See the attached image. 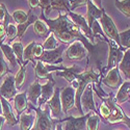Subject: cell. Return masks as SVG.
Segmentation results:
<instances>
[{"mask_svg":"<svg viewBox=\"0 0 130 130\" xmlns=\"http://www.w3.org/2000/svg\"><path fill=\"white\" fill-rule=\"evenodd\" d=\"M98 21H99V23H100V25H101V27H102V30H103V32H104V35H105L107 38H109L110 40L115 41L119 46H121V44H120V38H119L118 28H117L115 22L112 21V19L105 13V10H104L103 14H102V17H101ZM121 47H122V46H121Z\"/></svg>","mask_w":130,"mask_h":130,"instance_id":"8992f818","label":"cell"},{"mask_svg":"<svg viewBox=\"0 0 130 130\" xmlns=\"http://www.w3.org/2000/svg\"><path fill=\"white\" fill-rule=\"evenodd\" d=\"M129 93H130V81H125L121 84L120 88H119V91L115 97L116 103L121 105V104L125 103L126 101H128L130 99Z\"/></svg>","mask_w":130,"mask_h":130,"instance_id":"44dd1931","label":"cell"},{"mask_svg":"<svg viewBox=\"0 0 130 130\" xmlns=\"http://www.w3.org/2000/svg\"><path fill=\"white\" fill-rule=\"evenodd\" d=\"M107 72L108 73L103 78L102 82L110 89H119L121 86V84L123 83V80H122V77L120 75V71H119L118 67H115Z\"/></svg>","mask_w":130,"mask_h":130,"instance_id":"9a60e30c","label":"cell"},{"mask_svg":"<svg viewBox=\"0 0 130 130\" xmlns=\"http://www.w3.org/2000/svg\"><path fill=\"white\" fill-rule=\"evenodd\" d=\"M68 16L70 17V19L73 21V22L79 27V29L82 31V34H83L86 38H88L89 40H91L92 43L94 44V39H95V38H94V36H93V32H92L91 27L88 25L86 19H85L83 16H81V15H79V14H76V13H74V12H69V13H68Z\"/></svg>","mask_w":130,"mask_h":130,"instance_id":"4fadbf2b","label":"cell"},{"mask_svg":"<svg viewBox=\"0 0 130 130\" xmlns=\"http://www.w3.org/2000/svg\"><path fill=\"white\" fill-rule=\"evenodd\" d=\"M119 38H120V44L122 47L130 49V28L122 31V32H119Z\"/></svg>","mask_w":130,"mask_h":130,"instance_id":"d590c367","label":"cell"},{"mask_svg":"<svg viewBox=\"0 0 130 130\" xmlns=\"http://www.w3.org/2000/svg\"><path fill=\"white\" fill-rule=\"evenodd\" d=\"M84 70L79 67L78 64H73L72 67H64V69L62 71H55V75L58 77H62L66 79L70 84L72 83V81L75 80V78H76L77 75L81 74Z\"/></svg>","mask_w":130,"mask_h":130,"instance_id":"e0dca14e","label":"cell"},{"mask_svg":"<svg viewBox=\"0 0 130 130\" xmlns=\"http://www.w3.org/2000/svg\"><path fill=\"white\" fill-rule=\"evenodd\" d=\"M30 107L36 111V115H37L35 125L31 128V130H53V126L55 121L50 117L48 105L44 109H42V106L36 107L34 105H31Z\"/></svg>","mask_w":130,"mask_h":130,"instance_id":"3957f363","label":"cell"},{"mask_svg":"<svg viewBox=\"0 0 130 130\" xmlns=\"http://www.w3.org/2000/svg\"><path fill=\"white\" fill-rule=\"evenodd\" d=\"M89 0H72L71 1V6H70V12H73L74 9L78 7H81L83 5H86Z\"/></svg>","mask_w":130,"mask_h":130,"instance_id":"7bdbcfd3","label":"cell"},{"mask_svg":"<svg viewBox=\"0 0 130 130\" xmlns=\"http://www.w3.org/2000/svg\"><path fill=\"white\" fill-rule=\"evenodd\" d=\"M88 55L89 52L80 41H74L66 49V56L69 60H81Z\"/></svg>","mask_w":130,"mask_h":130,"instance_id":"52a82bcc","label":"cell"},{"mask_svg":"<svg viewBox=\"0 0 130 130\" xmlns=\"http://www.w3.org/2000/svg\"><path fill=\"white\" fill-rule=\"evenodd\" d=\"M102 75L101 72L95 71L94 68H89L88 70H84L81 74L77 75L74 81H72L71 86L73 89H75V106L77 107V109L81 116H83V110L81 108L80 104V98L81 95L84 92L85 88L91 83H95L100 85L99 77Z\"/></svg>","mask_w":130,"mask_h":130,"instance_id":"7a4b0ae2","label":"cell"},{"mask_svg":"<svg viewBox=\"0 0 130 130\" xmlns=\"http://www.w3.org/2000/svg\"><path fill=\"white\" fill-rule=\"evenodd\" d=\"M0 49H1V52L3 54V56L7 59L8 63L12 66L13 68L17 67L18 64V59L15 55V53L12 49V47H10L8 44H0Z\"/></svg>","mask_w":130,"mask_h":130,"instance_id":"4316f807","label":"cell"},{"mask_svg":"<svg viewBox=\"0 0 130 130\" xmlns=\"http://www.w3.org/2000/svg\"><path fill=\"white\" fill-rule=\"evenodd\" d=\"M17 37V26L14 23H9L6 26V38L8 42L13 41Z\"/></svg>","mask_w":130,"mask_h":130,"instance_id":"ab89813d","label":"cell"},{"mask_svg":"<svg viewBox=\"0 0 130 130\" xmlns=\"http://www.w3.org/2000/svg\"><path fill=\"white\" fill-rule=\"evenodd\" d=\"M5 123V119L2 115H0V130H3V126Z\"/></svg>","mask_w":130,"mask_h":130,"instance_id":"c3c4849f","label":"cell"},{"mask_svg":"<svg viewBox=\"0 0 130 130\" xmlns=\"http://www.w3.org/2000/svg\"><path fill=\"white\" fill-rule=\"evenodd\" d=\"M72 0H50L51 10L57 9V10H64L66 13L70 12Z\"/></svg>","mask_w":130,"mask_h":130,"instance_id":"4dcf8cb0","label":"cell"},{"mask_svg":"<svg viewBox=\"0 0 130 130\" xmlns=\"http://www.w3.org/2000/svg\"><path fill=\"white\" fill-rule=\"evenodd\" d=\"M118 69L123 73L125 78L130 80V49H126L121 61L118 64Z\"/></svg>","mask_w":130,"mask_h":130,"instance_id":"603a6c76","label":"cell"},{"mask_svg":"<svg viewBox=\"0 0 130 130\" xmlns=\"http://www.w3.org/2000/svg\"><path fill=\"white\" fill-rule=\"evenodd\" d=\"M28 5L30 9H36L37 7L40 6V0H28Z\"/></svg>","mask_w":130,"mask_h":130,"instance_id":"7dc6e473","label":"cell"},{"mask_svg":"<svg viewBox=\"0 0 130 130\" xmlns=\"http://www.w3.org/2000/svg\"><path fill=\"white\" fill-rule=\"evenodd\" d=\"M37 43L31 42L24 48L23 52V64H27L28 61H32L34 64L36 63V58H35V48H36Z\"/></svg>","mask_w":130,"mask_h":130,"instance_id":"83f0119b","label":"cell"},{"mask_svg":"<svg viewBox=\"0 0 130 130\" xmlns=\"http://www.w3.org/2000/svg\"><path fill=\"white\" fill-rule=\"evenodd\" d=\"M115 4L123 15L130 18V0H115Z\"/></svg>","mask_w":130,"mask_h":130,"instance_id":"d6a6232c","label":"cell"},{"mask_svg":"<svg viewBox=\"0 0 130 130\" xmlns=\"http://www.w3.org/2000/svg\"><path fill=\"white\" fill-rule=\"evenodd\" d=\"M99 111H100L101 117L104 119V121H105V123H106L107 118L109 117V115H110V110H109V108H108V107L106 106V104H105V103H103V104H101V105H100V107H99Z\"/></svg>","mask_w":130,"mask_h":130,"instance_id":"ee69618b","label":"cell"},{"mask_svg":"<svg viewBox=\"0 0 130 130\" xmlns=\"http://www.w3.org/2000/svg\"><path fill=\"white\" fill-rule=\"evenodd\" d=\"M66 49H67L66 44H62L53 50H44L43 55L38 60H41L45 63H50V64H55V63L61 62L62 61V53Z\"/></svg>","mask_w":130,"mask_h":130,"instance_id":"ba28073f","label":"cell"},{"mask_svg":"<svg viewBox=\"0 0 130 130\" xmlns=\"http://www.w3.org/2000/svg\"><path fill=\"white\" fill-rule=\"evenodd\" d=\"M19 71L17 72L15 76V84L17 91L22 89V86L25 82V77H26V64H19Z\"/></svg>","mask_w":130,"mask_h":130,"instance_id":"f546056e","label":"cell"},{"mask_svg":"<svg viewBox=\"0 0 130 130\" xmlns=\"http://www.w3.org/2000/svg\"><path fill=\"white\" fill-rule=\"evenodd\" d=\"M92 115V112H89L84 116H81L79 118L75 117H69L63 120H60L59 122H66L63 130H83L86 127V121H88L89 117Z\"/></svg>","mask_w":130,"mask_h":130,"instance_id":"5bb4252c","label":"cell"},{"mask_svg":"<svg viewBox=\"0 0 130 130\" xmlns=\"http://www.w3.org/2000/svg\"><path fill=\"white\" fill-rule=\"evenodd\" d=\"M35 68V72H36V76L37 79H50L52 78V73L48 71V69L46 68L45 62H43L41 60H37L36 63L34 64Z\"/></svg>","mask_w":130,"mask_h":130,"instance_id":"d4e9b609","label":"cell"},{"mask_svg":"<svg viewBox=\"0 0 130 130\" xmlns=\"http://www.w3.org/2000/svg\"><path fill=\"white\" fill-rule=\"evenodd\" d=\"M55 130H63V129H62V123H61V122H59L58 124H56Z\"/></svg>","mask_w":130,"mask_h":130,"instance_id":"681fc988","label":"cell"},{"mask_svg":"<svg viewBox=\"0 0 130 130\" xmlns=\"http://www.w3.org/2000/svg\"><path fill=\"white\" fill-rule=\"evenodd\" d=\"M36 122V116L34 113H21L19 119V124L21 130H31Z\"/></svg>","mask_w":130,"mask_h":130,"instance_id":"484cf974","label":"cell"},{"mask_svg":"<svg viewBox=\"0 0 130 130\" xmlns=\"http://www.w3.org/2000/svg\"><path fill=\"white\" fill-rule=\"evenodd\" d=\"M91 29H92V32H93L94 38H96L97 36H101L104 41L107 40V37L104 35V32H103V30H102V27H101V25H100V23H99L98 20L94 21V23H93Z\"/></svg>","mask_w":130,"mask_h":130,"instance_id":"f35d334b","label":"cell"},{"mask_svg":"<svg viewBox=\"0 0 130 130\" xmlns=\"http://www.w3.org/2000/svg\"><path fill=\"white\" fill-rule=\"evenodd\" d=\"M106 43L108 45V50H109V52H108V59H107L106 70L109 71L110 69H112L115 67H118V64L121 61V59L124 55V52L126 51L127 48L119 46L115 41L108 39V38L106 40Z\"/></svg>","mask_w":130,"mask_h":130,"instance_id":"5b68a950","label":"cell"},{"mask_svg":"<svg viewBox=\"0 0 130 130\" xmlns=\"http://www.w3.org/2000/svg\"><path fill=\"white\" fill-rule=\"evenodd\" d=\"M5 37H6V27L4 26V24L0 23V42H2Z\"/></svg>","mask_w":130,"mask_h":130,"instance_id":"bcb514c9","label":"cell"},{"mask_svg":"<svg viewBox=\"0 0 130 130\" xmlns=\"http://www.w3.org/2000/svg\"><path fill=\"white\" fill-rule=\"evenodd\" d=\"M13 19L15 20V22H17V24H22L24 22H26L28 19V14L25 13L22 9H17L13 13Z\"/></svg>","mask_w":130,"mask_h":130,"instance_id":"8d00e7d4","label":"cell"},{"mask_svg":"<svg viewBox=\"0 0 130 130\" xmlns=\"http://www.w3.org/2000/svg\"><path fill=\"white\" fill-rule=\"evenodd\" d=\"M60 102L63 113H67L75 107V89L72 86L60 89Z\"/></svg>","mask_w":130,"mask_h":130,"instance_id":"30bf717a","label":"cell"},{"mask_svg":"<svg viewBox=\"0 0 130 130\" xmlns=\"http://www.w3.org/2000/svg\"><path fill=\"white\" fill-rule=\"evenodd\" d=\"M0 115H2V104H1V100H0Z\"/></svg>","mask_w":130,"mask_h":130,"instance_id":"f907efd6","label":"cell"},{"mask_svg":"<svg viewBox=\"0 0 130 130\" xmlns=\"http://www.w3.org/2000/svg\"><path fill=\"white\" fill-rule=\"evenodd\" d=\"M80 104H81L82 110H84V111H89L90 110V111H93L94 113H97L92 83L86 86L84 92L82 93L81 98H80Z\"/></svg>","mask_w":130,"mask_h":130,"instance_id":"7c38bea8","label":"cell"},{"mask_svg":"<svg viewBox=\"0 0 130 130\" xmlns=\"http://www.w3.org/2000/svg\"><path fill=\"white\" fill-rule=\"evenodd\" d=\"M100 124V118L97 113H93L89 117L86 121V129L88 130H98Z\"/></svg>","mask_w":130,"mask_h":130,"instance_id":"e575fe53","label":"cell"},{"mask_svg":"<svg viewBox=\"0 0 130 130\" xmlns=\"http://www.w3.org/2000/svg\"><path fill=\"white\" fill-rule=\"evenodd\" d=\"M8 72H9L8 66L4 60V56H3L2 52H0V79H1L3 76H5Z\"/></svg>","mask_w":130,"mask_h":130,"instance_id":"60d3db41","label":"cell"},{"mask_svg":"<svg viewBox=\"0 0 130 130\" xmlns=\"http://www.w3.org/2000/svg\"><path fill=\"white\" fill-rule=\"evenodd\" d=\"M41 84L39 82V79H36L34 83L29 85V88L26 91L27 94V100L34 106H39V98L41 96Z\"/></svg>","mask_w":130,"mask_h":130,"instance_id":"ffe728a7","label":"cell"},{"mask_svg":"<svg viewBox=\"0 0 130 130\" xmlns=\"http://www.w3.org/2000/svg\"><path fill=\"white\" fill-rule=\"evenodd\" d=\"M48 107L51 110V117L53 120H59L62 109H61V102H60V89L55 88L54 89L53 96L51 97V99L47 101Z\"/></svg>","mask_w":130,"mask_h":130,"instance_id":"8fae6325","label":"cell"},{"mask_svg":"<svg viewBox=\"0 0 130 130\" xmlns=\"http://www.w3.org/2000/svg\"><path fill=\"white\" fill-rule=\"evenodd\" d=\"M129 97H130V93H129Z\"/></svg>","mask_w":130,"mask_h":130,"instance_id":"816d5d0a","label":"cell"},{"mask_svg":"<svg viewBox=\"0 0 130 130\" xmlns=\"http://www.w3.org/2000/svg\"><path fill=\"white\" fill-rule=\"evenodd\" d=\"M27 94L26 92L19 93L14 98V109L16 110L17 115H21L27 108Z\"/></svg>","mask_w":130,"mask_h":130,"instance_id":"7402d4cb","label":"cell"},{"mask_svg":"<svg viewBox=\"0 0 130 130\" xmlns=\"http://www.w3.org/2000/svg\"><path fill=\"white\" fill-rule=\"evenodd\" d=\"M86 7H88V10H86V18L85 19H86V22H88V25L90 27H92L94 21L99 20L102 17L104 8L97 7V5L92 1V0H89L88 1Z\"/></svg>","mask_w":130,"mask_h":130,"instance_id":"ac0fdd59","label":"cell"},{"mask_svg":"<svg viewBox=\"0 0 130 130\" xmlns=\"http://www.w3.org/2000/svg\"><path fill=\"white\" fill-rule=\"evenodd\" d=\"M0 100H1V104H2V116L5 119V123L8 126L17 125L18 120L13 112V108H12V105H10L9 101H7L5 98H3L1 95H0Z\"/></svg>","mask_w":130,"mask_h":130,"instance_id":"d6986e66","label":"cell"},{"mask_svg":"<svg viewBox=\"0 0 130 130\" xmlns=\"http://www.w3.org/2000/svg\"><path fill=\"white\" fill-rule=\"evenodd\" d=\"M12 49L15 53V55L18 59V64H23V52H24V47L22 45L20 40H17L15 42H13L12 44Z\"/></svg>","mask_w":130,"mask_h":130,"instance_id":"1f68e13d","label":"cell"},{"mask_svg":"<svg viewBox=\"0 0 130 130\" xmlns=\"http://www.w3.org/2000/svg\"><path fill=\"white\" fill-rule=\"evenodd\" d=\"M103 102L106 104V106L109 108L110 110V115L109 117L107 118L106 123H109V124H116V123H123L125 118L127 117L124 111L120 108V106L117 105L116 101H115V97L112 94L109 95H106L105 97L102 98Z\"/></svg>","mask_w":130,"mask_h":130,"instance_id":"277c9868","label":"cell"},{"mask_svg":"<svg viewBox=\"0 0 130 130\" xmlns=\"http://www.w3.org/2000/svg\"><path fill=\"white\" fill-rule=\"evenodd\" d=\"M34 30L36 35L40 38H47L48 35L50 34V30L47 26V24L42 20H38L34 24Z\"/></svg>","mask_w":130,"mask_h":130,"instance_id":"f1b7e54d","label":"cell"},{"mask_svg":"<svg viewBox=\"0 0 130 130\" xmlns=\"http://www.w3.org/2000/svg\"><path fill=\"white\" fill-rule=\"evenodd\" d=\"M54 85H55V81H54L53 77L48 79V81L45 84H42V86H41V96L39 98V106L44 105L45 103H47L48 100L51 99V97L53 96V93H54V89H55Z\"/></svg>","mask_w":130,"mask_h":130,"instance_id":"2e32d148","label":"cell"},{"mask_svg":"<svg viewBox=\"0 0 130 130\" xmlns=\"http://www.w3.org/2000/svg\"><path fill=\"white\" fill-rule=\"evenodd\" d=\"M0 95L7 101L15 98L17 95V89L15 84V76L13 74H6L2 84L0 85Z\"/></svg>","mask_w":130,"mask_h":130,"instance_id":"9c48e42d","label":"cell"},{"mask_svg":"<svg viewBox=\"0 0 130 130\" xmlns=\"http://www.w3.org/2000/svg\"><path fill=\"white\" fill-rule=\"evenodd\" d=\"M40 7L42 8L43 12H44V15L48 16L51 12L50 0H40Z\"/></svg>","mask_w":130,"mask_h":130,"instance_id":"b9f144b4","label":"cell"},{"mask_svg":"<svg viewBox=\"0 0 130 130\" xmlns=\"http://www.w3.org/2000/svg\"><path fill=\"white\" fill-rule=\"evenodd\" d=\"M27 14H28V19H27L26 22L17 25V38H18V39L22 38V36L26 32L28 26H30L31 24H35L36 21L39 20V18H38L35 14H32V10H31V9L28 10Z\"/></svg>","mask_w":130,"mask_h":130,"instance_id":"cb8c5ba5","label":"cell"},{"mask_svg":"<svg viewBox=\"0 0 130 130\" xmlns=\"http://www.w3.org/2000/svg\"><path fill=\"white\" fill-rule=\"evenodd\" d=\"M58 46L59 45L56 40V37L54 36L53 32H50L48 37L46 38L44 44H43V48H44V50H53V49L57 48Z\"/></svg>","mask_w":130,"mask_h":130,"instance_id":"836d02e7","label":"cell"},{"mask_svg":"<svg viewBox=\"0 0 130 130\" xmlns=\"http://www.w3.org/2000/svg\"><path fill=\"white\" fill-rule=\"evenodd\" d=\"M41 20L47 24L50 32H53L58 41L63 44H71L74 41H80L85 49L88 50L90 58L93 57L95 60L98 71L102 73L103 71V59L107 53L108 45L106 41H99L97 44H93L89 41L79 27L70 19L68 14H58V17L55 19H48L45 17L44 12L42 10Z\"/></svg>","mask_w":130,"mask_h":130,"instance_id":"6da1fadb","label":"cell"},{"mask_svg":"<svg viewBox=\"0 0 130 130\" xmlns=\"http://www.w3.org/2000/svg\"><path fill=\"white\" fill-rule=\"evenodd\" d=\"M43 52H44V48H43V45L37 44V45H36V48H35V58H36V60L39 59V58L43 55Z\"/></svg>","mask_w":130,"mask_h":130,"instance_id":"f6af8a7d","label":"cell"},{"mask_svg":"<svg viewBox=\"0 0 130 130\" xmlns=\"http://www.w3.org/2000/svg\"><path fill=\"white\" fill-rule=\"evenodd\" d=\"M0 23L4 24L5 27L10 23V16L3 3H0Z\"/></svg>","mask_w":130,"mask_h":130,"instance_id":"74e56055","label":"cell"}]
</instances>
